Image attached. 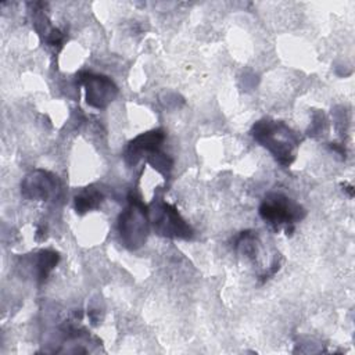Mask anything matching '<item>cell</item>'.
Listing matches in <instances>:
<instances>
[{
	"label": "cell",
	"mask_w": 355,
	"mask_h": 355,
	"mask_svg": "<svg viewBox=\"0 0 355 355\" xmlns=\"http://www.w3.org/2000/svg\"><path fill=\"white\" fill-rule=\"evenodd\" d=\"M103 196L96 189H87L82 194L76 196L75 198V208L79 214H83L92 208H94L100 201Z\"/></svg>",
	"instance_id": "ba28073f"
},
{
	"label": "cell",
	"mask_w": 355,
	"mask_h": 355,
	"mask_svg": "<svg viewBox=\"0 0 355 355\" xmlns=\"http://www.w3.org/2000/svg\"><path fill=\"white\" fill-rule=\"evenodd\" d=\"M164 140V133L162 130H153L143 133L137 136L128 147L126 150V159L132 164H135L141 155L144 154H151L158 150L159 144Z\"/></svg>",
	"instance_id": "8992f818"
},
{
	"label": "cell",
	"mask_w": 355,
	"mask_h": 355,
	"mask_svg": "<svg viewBox=\"0 0 355 355\" xmlns=\"http://www.w3.org/2000/svg\"><path fill=\"white\" fill-rule=\"evenodd\" d=\"M147 212L139 198H130L129 207L119 216V232L125 244L136 248L146 241L148 226Z\"/></svg>",
	"instance_id": "7a4b0ae2"
},
{
	"label": "cell",
	"mask_w": 355,
	"mask_h": 355,
	"mask_svg": "<svg viewBox=\"0 0 355 355\" xmlns=\"http://www.w3.org/2000/svg\"><path fill=\"white\" fill-rule=\"evenodd\" d=\"M83 76L82 80L86 86V100L90 105L103 108L112 101L116 94V87L107 76L92 73H85Z\"/></svg>",
	"instance_id": "5b68a950"
},
{
	"label": "cell",
	"mask_w": 355,
	"mask_h": 355,
	"mask_svg": "<svg viewBox=\"0 0 355 355\" xmlns=\"http://www.w3.org/2000/svg\"><path fill=\"white\" fill-rule=\"evenodd\" d=\"M58 261V254L54 251H42L37 259V272H39V277L40 280H43L47 273L55 266Z\"/></svg>",
	"instance_id": "9c48e42d"
},
{
	"label": "cell",
	"mask_w": 355,
	"mask_h": 355,
	"mask_svg": "<svg viewBox=\"0 0 355 355\" xmlns=\"http://www.w3.org/2000/svg\"><path fill=\"white\" fill-rule=\"evenodd\" d=\"M259 215L275 227L280 225L293 226L294 222L304 216V209L288 197L280 193H272L261 204Z\"/></svg>",
	"instance_id": "3957f363"
},
{
	"label": "cell",
	"mask_w": 355,
	"mask_h": 355,
	"mask_svg": "<svg viewBox=\"0 0 355 355\" xmlns=\"http://www.w3.org/2000/svg\"><path fill=\"white\" fill-rule=\"evenodd\" d=\"M252 136L257 141L266 147L282 165L287 166L294 159V151L298 140L284 123L259 121L252 128Z\"/></svg>",
	"instance_id": "6da1fadb"
},
{
	"label": "cell",
	"mask_w": 355,
	"mask_h": 355,
	"mask_svg": "<svg viewBox=\"0 0 355 355\" xmlns=\"http://www.w3.org/2000/svg\"><path fill=\"white\" fill-rule=\"evenodd\" d=\"M151 222L154 229L164 236L168 237H189L191 234V229L186 222L180 218L178 211L165 202L154 204L150 211Z\"/></svg>",
	"instance_id": "277c9868"
},
{
	"label": "cell",
	"mask_w": 355,
	"mask_h": 355,
	"mask_svg": "<svg viewBox=\"0 0 355 355\" xmlns=\"http://www.w3.org/2000/svg\"><path fill=\"white\" fill-rule=\"evenodd\" d=\"M55 182L47 172H35L24 182V194L31 198H47L53 191Z\"/></svg>",
	"instance_id": "52a82bcc"
}]
</instances>
